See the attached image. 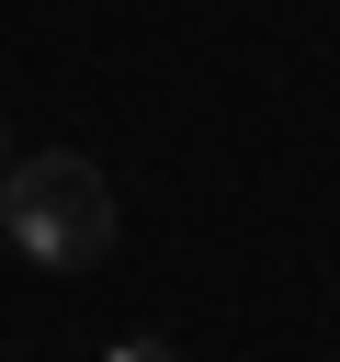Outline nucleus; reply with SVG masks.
<instances>
[{"instance_id": "f257e3e1", "label": "nucleus", "mask_w": 340, "mask_h": 362, "mask_svg": "<svg viewBox=\"0 0 340 362\" xmlns=\"http://www.w3.org/2000/svg\"><path fill=\"white\" fill-rule=\"evenodd\" d=\"M0 238L23 249V260H45V272H91L102 249H113V181L91 170V158H11L0 170Z\"/></svg>"}, {"instance_id": "f03ea898", "label": "nucleus", "mask_w": 340, "mask_h": 362, "mask_svg": "<svg viewBox=\"0 0 340 362\" xmlns=\"http://www.w3.org/2000/svg\"><path fill=\"white\" fill-rule=\"evenodd\" d=\"M102 362H181V351H170V339H113Z\"/></svg>"}, {"instance_id": "7ed1b4c3", "label": "nucleus", "mask_w": 340, "mask_h": 362, "mask_svg": "<svg viewBox=\"0 0 340 362\" xmlns=\"http://www.w3.org/2000/svg\"><path fill=\"white\" fill-rule=\"evenodd\" d=\"M0 170H11V136H0Z\"/></svg>"}]
</instances>
